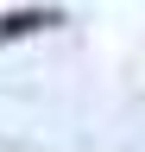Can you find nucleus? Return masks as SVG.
I'll use <instances>...</instances> for the list:
<instances>
[{
  "instance_id": "f257e3e1",
  "label": "nucleus",
  "mask_w": 145,
  "mask_h": 152,
  "mask_svg": "<svg viewBox=\"0 0 145 152\" xmlns=\"http://www.w3.org/2000/svg\"><path fill=\"white\" fill-rule=\"evenodd\" d=\"M50 26H63V13H57V7H13V13H0V45L32 38V32H50Z\"/></svg>"
}]
</instances>
